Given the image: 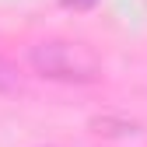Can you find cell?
I'll use <instances>...</instances> for the list:
<instances>
[{
	"label": "cell",
	"mask_w": 147,
	"mask_h": 147,
	"mask_svg": "<svg viewBox=\"0 0 147 147\" xmlns=\"http://www.w3.org/2000/svg\"><path fill=\"white\" fill-rule=\"evenodd\" d=\"M28 63L39 77L60 81V84H91L102 77L98 53L77 39H46L39 46H32Z\"/></svg>",
	"instance_id": "6da1fadb"
},
{
	"label": "cell",
	"mask_w": 147,
	"mask_h": 147,
	"mask_svg": "<svg viewBox=\"0 0 147 147\" xmlns=\"http://www.w3.org/2000/svg\"><path fill=\"white\" fill-rule=\"evenodd\" d=\"M91 130L95 133H105V137H130L137 126L126 123V119H109V116H95L91 119Z\"/></svg>",
	"instance_id": "7a4b0ae2"
},
{
	"label": "cell",
	"mask_w": 147,
	"mask_h": 147,
	"mask_svg": "<svg viewBox=\"0 0 147 147\" xmlns=\"http://www.w3.org/2000/svg\"><path fill=\"white\" fill-rule=\"evenodd\" d=\"M21 88V77H18V70L0 56V95H11V91Z\"/></svg>",
	"instance_id": "3957f363"
},
{
	"label": "cell",
	"mask_w": 147,
	"mask_h": 147,
	"mask_svg": "<svg viewBox=\"0 0 147 147\" xmlns=\"http://www.w3.org/2000/svg\"><path fill=\"white\" fill-rule=\"evenodd\" d=\"M95 4H98V0H63V7H74V11H88Z\"/></svg>",
	"instance_id": "277c9868"
}]
</instances>
